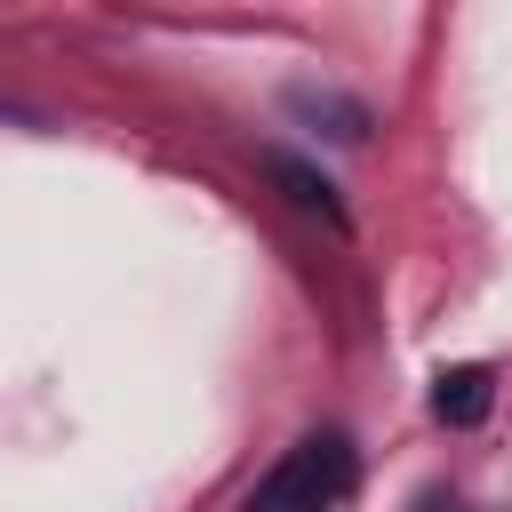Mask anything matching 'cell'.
<instances>
[{"instance_id": "obj_2", "label": "cell", "mask_w": 512, "mask_h": 512, "mask_svg": "<svg viewBox=\"0 0 512 512\" xmlns=\"http://www.w3.org/2000/svg\"><path fill=\"white\" fill-rule=\"evenodd\" d=\"M432 416H440V424H480V416H488V368H440Z\"/></svg>"}, {"instance_id": "obj_3", "label": "cell", "mask_w": 512, "mask_h": 512, "mask_svg": "<svg viewBox=\"0 0 512 512\" xmlns=\"http://www.w3.org/2000/svg\"><path fill=\"white\" fill-rule=\"evenodd\" d=\"M272 176L288 184V200H296V208H320V216H336V192H328V176H312L304 160H272Z\"/></svg>"}, {"instance_id": "obj_1", "label": "cell", "mask_w": 512, "mask_h": 512, "mask_svg": "<svg viewBox=\"0 0 512 512\" xmlns=\"http://www.w3.org/2000/svg\"><path fill=\"white\" fill-rule=\"evenodd\" d=\"M352 488V440L344 432H304L256 488L240 512H336Z\"/></svg>"}]
</instances>
